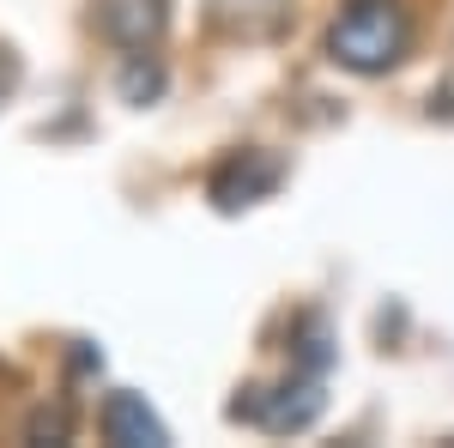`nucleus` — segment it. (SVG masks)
I'll use <instances>...</instances> for the list:
<instances>
[{"instance_id":"obj_1","label":"nucleus","mask_w":454,"mask_h":448,"mask_svg":"<svg viewBox=\"0 0 454 448\" xmlns=\"http://www.w3.org/2000/svg\"><path fill=\"white\" fill-rule=\"evenodd\" d=\"M406 43H412V19L400 0H357L351 12L333 19L327 55L351 73H387L406 61Z\"/></svg>"},{"instance_id":"obj_2","label":"nucleus","mask_w":454,"mask_h":448,"mask_svg":"<svg viewBox=\"0 0 454 448\" xmlns=\"http://www.w3.org/2000/svg\"><path fill=\"white\" fill-rule=\"evenodd\" d=\"M321 413H327V388H321V376H309V370L279 381V388H243V394L231 400V418L267 430V436H297V430H309Z\"/></svg>"},{"instance_id":"obj_3","label":"nucleus","mask_w":454,"mask_h":448,"mask_svg":"<svg viewBox=\"0 0 454 448\" xmlns=\"http://www.w3.org/2000/svg\"><path fill=\"white\" fill-rule=\"evenodd\" d=\"M279 182H285V158L267 152V145H248V152H231V158L207 176V194H212L218 212H243V207H261Z\"/></svg>"},{"instance_id":"obj_4","label":"nucleus","mask_w":454,"mask_h":448,"mask_svg":"<svg viewBox=\"0 0 454 448\" xmlns=\"http://www.w3.org/2000/svg\"><path fill=\"white\" fill-rule=\"evenodd\" d=\"M207 25L231 43H273L291 25V0H207Z\"/></svg>"},{"instance_id":"obj_5","label":"nucleus","mask_w":454,"mask_h":448,"mask_svg":"<svg viewBox=\"0 0 454 448\" xmlns=\"http://www.w3.org/2000/svg\"><path fill=\"white\" fill-rule=\"evenodd\" d=\"M98 31L121 49H152L170 31V0H98Z\"/></svg>"},{"instance_id":"obj_6","label":"nucleus","mask_w":454,"mask_h":448,"mask_svg":"<svg viewBox=\"0 0 454 448\" xmlns=\"http://www.w3.org/2000/svg\"><path fill=\"white\" fill-rule=\"evenodd\" d=\"M98 424H104V443H115V448H164V443H170L164 418L152 413V406H145L140 394H128V388L104 400Z\"/></svg>"},{"instance_id":"obj_7","label":"nucleus","mask_w":454,"mask_h":448,"mask_svg":"<svg viewBox=\"0 0 454 448\" xmlns=\"http://www.w3.org/2000/svg\"><path fill=\"white\" fill-rule=\"evenodd\" d=\"M115 91H121V104H158L164 98V67L152 55H134L121 67V79H115Z\"/></svg>"},{"instance_id":"obj_8","label":"nucleus","mask_w":454,"mask_h":448,"mask_svg":"<svg viewBox=\"0 0 454 448\" xmlns=\"http://www.w3.org/2000/svg\"><path fill=\"white\" fill-rule=\"evenodd\" d=\"M291 358H297V370H309V376H321V370L333 364V340H327V327H321L315 315L297 327V351H291Z\"/></svg>"},{"instance_id":"obj_9","label":"nucleus","mask_w":454,"mask_h":448,"mask_svg":"<svg viewBox=\"0 0 454 448\" xmlns=\"http://www.w3.org/2000/svg\"><path fill=\"white\" fill-rule=\"evenodd\" d=\"M25 436H31V443H67L73 436V413L61 406V400H55V406H36L31 424H25Z\"/></svg>"},{"instance_id":"obj_10","label":"nucleus","mask_w":454,"mask_h":448,"mask_svg":"<svg viewBox=\"0 0 454 448\" xmlns=\"http://www.w3.org/2000/svg\"><path fill=\"white\" fill-rule=\"evenodd\" d=\"M12 85H19V55H12V49H0V98H6Z\"/></svg>"}]
</instances>
